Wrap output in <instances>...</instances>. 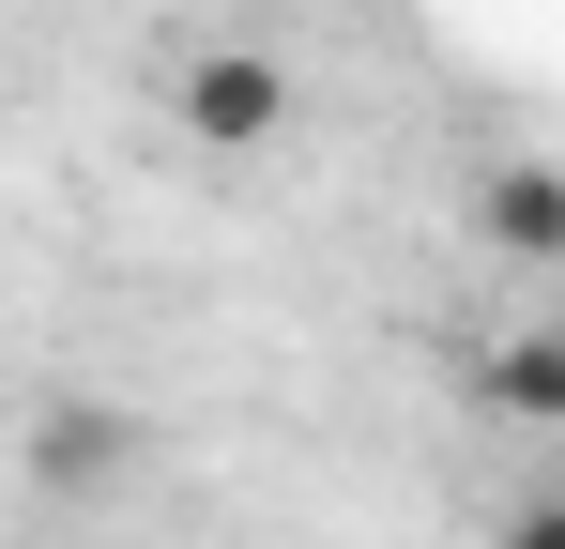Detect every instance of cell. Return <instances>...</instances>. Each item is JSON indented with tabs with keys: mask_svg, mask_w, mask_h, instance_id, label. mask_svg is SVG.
Returning <instances> with one entry per match:
<instances>
[{
	"mask_svg": "<svg viewBox=\"0 0 565 549\" xmlns=\"http://www.w3.org/2000/svg\"><path fill=\"white\" fill-rule=\"evenodd\" d=\"M169 122H184L199 153H276L290 138V62L276 46H184V77H169Z\"/></svg>",
	"mask_w": 565,
	"mask_h": 549,
	"instance_id": "obj_1",
	"label": "cell"
},
{
	"mask_svg": "<svg viewBox=\"0 0 565 549\" xmlns=\"http://www.w3.org/2000/svg\"><path fill=\"white\" fill-rule=\"evenodd\" d=\"M473 245L520 260V274H551V260H565V169H535V153L489 169V183H473Z\"/></svg>",
	"mask_w": 565,
	"mask_h": 549,
	"instance_id": "obj_2",
	"label": "cell"
},
{
	"mask_svg": "<svg viewBox=\"0 0 565 549\" xmlns=\"http://www.w3.org/2000/svg\"><path fill=\"white\" fill-rule=\"evenodd\" d=\"M473 412H504V428H565V321H504V336L473 352Z\"/></svg>",
	"mask_w": 565,
	"mask_h": 549,
	"instance_id": "obj_3",
	"label": "cell"
},
{
	"mask_svg": "<svg viewBox=\"0 0 565 549\" xmlns=\"http://www.w3.org/2000/svg\"><path fill=\"white\" fill-rule=\"evenodd\" d=\"M122 458H138V428H122V412H93V397H62V412L31 428V473H46V488H107Z\"/></svg>",
	"mask_w": 565,
	"mask_h": 549,
	"instance_id": "obj_4",
	"label": "cell"
},
{
	"mask_svg": "<svg viewBox=\"0 0 565 549\" xmlns=\"http://www.w3.org/2000/svg\"><path fill=\"white\" fill-rule=\"evenodd\" d=\"M489 549H565V488H535V504H520V519H504Z\"/></svg>",
	"mask_w": 565,
	"mask_h": 549,
	"instance_id": "obj_5",
	"label": "cell"
}]
</instances>
